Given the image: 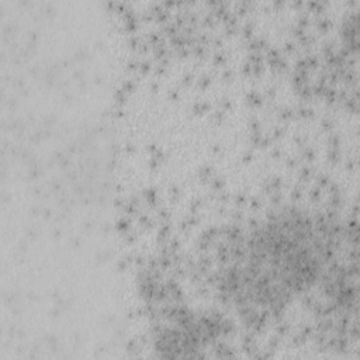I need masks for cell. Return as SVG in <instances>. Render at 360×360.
<instances>
[{"label": "cell", "mask_w": 360, "mask_h": 360, "mask_svg": "<svg viewBox=\"0 0 360 360\" xmlns=\"http://www.w3.org/2000/svg\"><path fill=\"white\" fill-rule=\"evenodd\" d=\"M339 246L338 224L325 212L274 210L224 246L219 292L245 318L278 315L325 277Z\"/></svg>", "instance_id": "obj_1"}]
</instances>
